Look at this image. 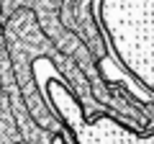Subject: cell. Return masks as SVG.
Instances as JSON below:
<instances>
[{
  "label": "cell",
  "mask_w": 154,
  "mask_h": 144,
  "mask_svg": "<svg viewBox=\"0 0 154 144\" xmlns=\"http://www.w3.org/2000/svg\"><path fill=\"white\" fill-rule=\"evenodd\" d=\"M100 21L116 57L154 93V0L152 3H100Z\"/></svg>",
  "instance_id": "obj_1"
},
{
  "label": "cell",
  "mask_w": 154,
  "mask_h": 144,
  "mask_svg": "<svg viewBox=\"0 0 154 144\" xmlns=\"http://www.w3.org/2000/svg\"><path fill=\"white\" fill-rule=\"evenodd\" d=\"M75 134L80 139V144H154V136L152 139L131 136V131L121 129L110 118H100L90 129H77Z\"/></svg>",
  "instance_id": "obj_2"
}]
</instances>
